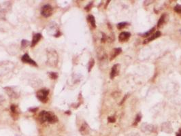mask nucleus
Instances as JSON below:
<instances>
[{"instance_id":"1","label":"nucleus","mask_w":181,"mask_h":136,"mask_svg":"<svg viewBox=\"0 0 181 136\" xmlns=\"http://www.w3.org/2000/svg\"><path fill=\"white\" fill-rule=\"evenodd\" d=\"M38 118L40 122L43 123L45 122H48L49 123H55L56 122L58 121V118L54 113L46 110L40 112Z\"/></svg>"},{"instance_id":"2","label":"nucleus","mask_w":181,"mask_h":136,"mask_svg":"<svg viewBox=\"0 0 181 136\" xmlns=\"http://www.w3.org/2000/svg\"><path fill=\"white\" fill-rule=\"evenodd\" d=\"M47 57H48V63L50 65L55 67L58 63V55L55 50H48L47 52Z\"/></svg>"},{"instance_id":"3","label":"nucleus","mask_w":181,"mask_h":136,"mask_svg":"<svg viewBox=\"0 0 181 136\" xmlns=\"http://www.w3.org/2000/svg\"><path fill=\"white\" fill-rule=\"evenodd\" d=\"M49 92L50 91L48 89H46V88L40 89L37 92L36 97L40 101L46 103L47 100H48V95L49 94Z\"/></svg>"},{"instance_id":"4","label":"nucleus","mask_w":181,"mask_h":136,"mask_svg":"<svg viewBox=\"0 0 181 136\" xmlns=\"http://www.w3.org/2000/svg\"><path fill=\"white\" fill-rule=\"evenodd\" d=\"M53 8L49 4H46L41 9V14L45 18H48L52 15Z\"/></svg>"},{"instance_id":"5","label":"nucleus","mask_w":181,"mask_h":136,"mask_svg":"<svg viewBox=\"0 0 181 136\" xmlns=\"http://www.w3.org/2000/svg\"><path fill=\"white\" fill-rule=\"evenodd\" d=\"M21 60L22 61H23V63H25L31 64L32 65H34V66L36 67L37 66V64L36 63V61L33 60L32 59H31V57H29V55L28 54H27V53L24 54V55H23V57H21Z\"/></svg>"},{"instance_id":"6","label":"nucleus","mask_w":181,"mask_h":136,"mask_svg":"<svg viewBox=\"0 0 181 136\" xmlns=\"http://www.w3.org/2000/svg\"><path fill=\"white\" fill-rule=\"evenodd\" d=\"M4 89L6 90L8 95H9V97H12V98H17V97H19V94L17 93V91H16L15 89L13 88V87H8L4 88Z\"/></svg>"},{"instance_id":"7","label":"nucleus","mask_w":181,"mask_h":136,"mask_svg":"<svg viewBox=\"0 0 181 136\" xmlns=\"http://www.w3.org/2000/svg\"><path fill=\"white\" fill-rule=\"evenodd\" d=\"M120 68H121V66H120L119 64H116L114 65L112 68V71L110 72V78L113 79L114 77H116L119 75V74L120 72Z\"/></svg>"},{"instance_id":"8","label":"nucleus","mask_w":181,"mask_h":136,"mask_svg":"<svg viewBox=\"0 0 181 136\" xmlns=\"http://www.w3.org/2000/svg\"><path fill=\"white\" fill-rule=\"evenodd\" d=\"M168 15L167 14H163L160 17L159 20V21H158V23H157V27H161L163 25L166 23V22L168 21Z\"/></svg>"},{"instance_id":"9","label":"nucleus","mask_w":181,"mask_h":136,"mask_svg":"<svg viewBox=\"0 0 181 136\" xmlns=\"http://www.w3.org/2000/svg\"><path fill=\"white\" fill-rule=\"evenodd\" d=\"M41 38H42V34L41 33H38L34 34L31 43V47H34L37 44V42L40 41Z\"/></svg>"},{"instance_id":"10","label":"nucleus","mask_w":181,"mask_h":136,"mask_svg":"<svg viewBox=\"0 0 181 136\" xmlns=\"http://www.w3.org/2000/svg\"><path fill=\"white\" fill-rule=\"evenodd\" d=\"M131 36V34L129 32H121L119 36V39L120 42H125L127 39H129V37Z\"/></svg>"},{"instance_id":"11","label":"nucleus","mask_w":181,"mask_h":136,"mask_svg":"<svg viewBox=\"0 0 181 136\" xmlns=\"http://www.w3.org/2000/svg\"><path fill=\"white\" fill-rule=\"evenodd\" d=\"M122 52V49L121 48H116V49H114L112 50V51L110 53V60L112 61L114 58L117 57L119 54Z\"/></svg>"},{"instance_id":"12","label":"nucleus","mask_w":181,"mask_h":136,"mask_svg":"<svg viewBox=\"0 0 181 136\" xmlns=\"http://www.w3.org/2000/svg\"><path fill=\"white\" fill-rule=\"evenodd\" d=\"M161 33L160 31H157V32L155 33V34L151 35L148 39H145V41H144L143 43H144V44H146V43L148 42H150L151 41H153L154 39H155L156 38H157V37H159L161 36Z\"/></svg>"},{"instance_id":"13","label":"nucleus","mask_w":181,"mask_h":136,"mask_svg":"<svg viewBox=\"0 0 181 136\" xmlns=\"http://www.w3.org/2000/svg\"><path fill=\"white\" fill-rule=\"evenodd\" d=\"M80 131L83 135H86L88 134L89 131V127L86 123H84V124L81 126L80 129Z\"/></svg>"},{"instance_id":"14","label":"nucleus","mask_w":181,"mask_h":136,"mask_svg":"<svg viewBox=\"0 0 181 136\" xmlns=\"http://www.w3.org/2000/svg\"><path fill=\"white\" fill-rule=\"evenodd\" d=\"M87 20H88V21L90 23V24L92 26L93 28H95L96 27V25H95V17L93 16V15H89L87 16Z\"/></svg>"},{"instance_id":"15","label":"nucleus","mask_w":181,"mask_h":136,"mask_svg":"<svg viewBox=\"0 0 181 136\" xmlns=\"http://www.w3.org/2000/svg\"><path fill=\"white\" fill-rule=\"evenodd\" d=\"M0 19L6 20V10L1 6H0Z\"/></svg>"},{"instance_id":"16","label":"nucleus","mask_w":181,"mask_h":136,"mask_svg":"<svg viewBox=\"0 0 181 136\" xmlns=\"http://www.w3.org/2000/svg\"><path fill=\"white\" fill-rule=\"evenodd\" d=\"M155 30V27H153V28H152L150 30H149L147 32H146V33H144V34H142V37H148L150 36V35H153V33L154 31Z\"/></svg>"},{"instance_id":"17","label":"nucleus","mask_w":181,"mask_h":136,"mask_svg":"<svg viewBox=\"0 0 181 136\" xmlns=\"http://www.w3.org/2000/svg\"><path fill=\"white\" fill-rule=\"evenodd\" d=\"M30 43L29 41L26 40V39H23L21 41V48L22 49H25L28 45H29Z\"/></svg>"},{"instance_id":"18","label":"nucleus","mask_w":181,"mask_h":136,"mask_svg":"<svg viewBox=\"0 0 181 136\" xmlns=\"http://www.w3.org/2000/svg\"><path fill=\"white\" fill-rule=\"evenodd\" d=\"M48 75H49L50 78L52 80H55L58 78V74L56 72H49Z\"/></svg>"},{"instance_id":"19","label":"nucleus","mask_w":181,"mask_h":136,"mask_svg":"<svg viewBox=\"0 0 181 136\" xmlns=\"http://www.w3.org/2000/svg\"><path fill=\"white\" fill-rule=\"evenodd\" d=\"M94 64H95V61H94L93 59H91L89 63V67H88V68H89V72H91V70L92 67H93V65H94Z\"/></svg>"},{"instance_id":"20","label":"nucleus","mask_w":181,"mask_h":136,"mask_svg":"<svg viewBox=\"0 0 181 136\" xmlns=\"http://www.w3.org/2000/svg\"><path fill=\"white\" fill-rule=\"evenodd\" d=\"M127 25V23H120L117 25V28L119 29H122L123 28H125Z\"/></svg>"},{"instance_id":"21","label":"nucleus","mask_w":181,"mask_h":136,"mask_svg":"<svg viewBox=\"0 0 181 136\" xmlns=\"http://www.w3.org/2000/svg\"><path fill=\"white\" fill-rule=\"evenodd\" d=\"M141 120V116L140 115H137L136 116V118H135V122H134V123H133V125H136V124H138V123Z\"/></svg>"},{"instance_id":"22","label":"nucleus","mask_w":181,"mask_h":136,"mask_svg":"<svg viewBox=\"0 0 181 136\" xmlns=\"http://www.w3.org/2000/svg\"><path fill=\"white\" fill-rule=\"evenodd\" d=\"M10 110H11V112H12L13 114H16V106L15 105H12L10 106Z\"/></svg>"},{"instance_id":"23","label":"nucleus","mask_w":181,"mask_h":136,"mask_svg":"<svg viewBox=\"0 0 181 136\" xmlns=\"http://www.w3.org/2000/svg\"><path fill=\"white\" fill-rule=\"evenodd\" d=\"M174 10L176 12H178V13L181 14V5H178V6H176V7L174 8Z\"/></svg>"},{"instance_id":"24","label":"nucleus","mask_w":181,"mask_h":136,"mask_svg":"<svg viewBox=\"0 0 181 136\" xmlns=\"http://www.w3.org/2000/svg\"><path fill=\"white\" fill-rule=\"evenodd\" d=\"M115 118L114 117V116H109L108 118V121L109 122V123H113L115 122Z\"/></svg>"},{"instance_id":"25","label":"nucleus","mask_w":181,"mask_h":136,"mask_svg":"<svg viewBox=\"0 0 181 136\" xmlns=\"http://www.w3.org/2000/svg\"><path fill=\"white\" fill-rule=\"evenodd\" d=\"M93 5V2H90L89 3V4H88L87 6L84 8V9L86 10V11H89L90 10H91V6H92Z\"/></svg>"},{"instance_id":"26","label":"nucleus","mask_w":181,"mask_h":136,"mask_svg":"<svg viewBox=\"0 0 181 136\" xmlns=\"http://www.w3.org/2000/svg\"><path fill=\"white\" fill-rule=\"evenodd\" d=\"M108 39V37L107 36L104 34V33H102V38H101V42H105L106 40Z\"/></svg>"},{"instance_id":"27","label":"nucleus","mask_w":181,"mask_h":136,"mask_svg":"<svg viewBox=\"0 0 181 136\" xmlns=\"http://www.w3.org/2000/svg\"><path fill=\"white\" fill-rule=\"evenodd\" d=\"M37 110H38V108H30L29 109V111H31V112H36Z\"/></svg>"},{"instance_id":"28","label":"nucleus","mask_w":181,"mask_h":136,"mask_svg":"<svg viewBox=\"0 0 181 136\" xmlns=\"http://www.w3.org/2000/svg\"><path fill=\"white\" fill-rule=\"evenodd\" d=\"M176 136H181V129L178 131V132L176 134Z\"/></svg>"},{"instance_id":"29","label":"nucleus","mask_w":181,"mask_h":136,"mask_svg":"<svg viewBox=\"0 0 181 136\" xmlns=\"http://www.w3.org/2000/svg\"><path fill=\"white\" fill-rule=\"evenodd\" d=\"M128 136H140L138 134H131V135H129Z\"/></svg>"}]
</instances>
